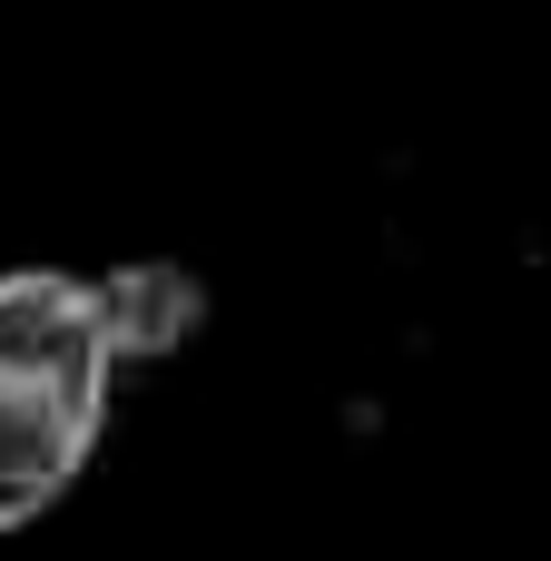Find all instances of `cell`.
<instances>
[{
    "label": "cell",
    "instance_id": "obj_2",
    "mask_svg": "<svg viewBox=\"0 0 551 561\" xmlns=\"http://www.w3.org/2000/svg\"><path fill=\"white\" fill-rule=\"evenodd\" d=\"M99 286H108L118 355H158V345H177V335L197 325V286L168 276V266H118V276H99Z\"/></svg>",
    "mask_w": 551,
    "mask_h": 561
},
{
    "label": "cell",
    "instance_id": "obj_1",
    "mask_svg": "<svg viewBox=\"0 0 551 561\" xmlns=\"http://www.w3.org/2000/svg\"><path fill=\"white\" fill-rule=\"evenodd\" d=\"M108 286L69 266L0 276V533H30L99 454L118 394Z\"/></svg>",
    "mask_w": 551,
    "mask_h": 561
}]
</instances>
